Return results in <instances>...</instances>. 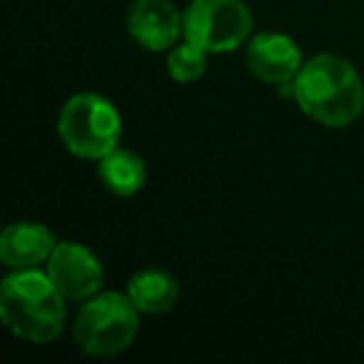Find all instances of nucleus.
Instances as JSON below:
<instances>
[{
	"label": "nucleus",
	"instance_id": "obj_11",
	"mask_svg": "<svg viewBox=\"0 0 364 364\" xmlns=\"http://www.w3.org/2000/svg\"><path fill=\"white\" fill-rule=\"evenodd\" d=\"M100 182L117 198H132L147 182V165L137 152L117 145L105 157L97 160Z\"/></svg>",
	"mask_w": 364,
	"mask_h": 364
},
{
	"label": "nucleus",
	"instance_id": "obj_8",
	"mask_svg": "<svg viewBox=\"0 0 364 364\" xmlns=\"http://www.w3.org/2000/svg\"><path fill=\"white\" fill-rule=\"evenodd\" d=\"M127 33L137 46L165 53L182 38V13L172 0H132L127 11Z\"/></svg>",
	"mask_w": 364,
	"mask_h": 364
},
{
	"label": "nucleus",
	"instance_id": "obj_9",
	"mask_svg": "<svg viewBox=\"0 0 364 364\" xmlns=\"http://www.w3.org/2000/svg\"><path fill=\"white\" fill-rule=\"evenodd\" d=\"M55 247V235L43 223H13L0 235V259L11 269L41 267Z\"/></svg>",
	"mask_w": 364,
	"mask_h": 364
},
{
	"label": "nucleus",
	"instance_id": "obj_4",
	"mask_svg": "<svg viewBox=\"0 0 364 364\" xmlns=\"http://www.w3.org/2000/svg\"><path fill=\"white\" fill-rule=\"evenodd\" d=\"M58 135L68 152L82 160H100L120 145L122 117L107 97L77 92L58 115Z\"/></svg>",
	"mask_w": 364,
	"mask_h": 364
},
{
	"label": "nucleus",
	"instance_id": "obj_2",
	"mask_svg": "<svg viewBox=\"0 0 364 364\" xmlns=\"http://www.w3.org/2000/svg\"><path fill=\"white\" fill-rule=\"evenodd\" d=\"M68 299L55 287L50 274L38 267L13 269L0 284V317L3 324L33 344L53 342L68 319Z\"/></svg>",
	"mask_w": 364,
	"mask_h": 364
},
{
	"label": "nucleus",
	"instance_id": "obj_5",
	"mask_svg": "<svg viewBox=\"0 0 364 364\" xmlns=\"http://www.w3.org/2000/svg\"><path fill=\"white\" fill-rule=\"evenodd\" d=\"M182 38L210 55L232 53L252 38V11L245 0H190L182 11Z\"/></svg>",
	"mask_w": 364,
	"mask_h": 364
},
{
	"label": "nucleus",
	"instance_id": "obj_1",
	"mask_svg": "<svg viewBox=\"0 0 364 364\" xmlns=\"http://www.w3.org/2000/svg\"><path fill=\"white\" fill-rule=\"evenodd\" d=\"M299 110L324 127H347L364 112V80L342 55L319 53L304 60L289 85Z\"/></svg>",
	"mask_w": 364,
	"mask_h": 364
},
{
	"label": "nucleus",
	"instance_id": "obj_6",
	"mask_svg": "<svg viewBox=\"0 0 364 364\" xmlns=\"http://www.w3.org/2000/svg\"><path fill=\"white\" fill-rule=\"evenodd\" d=\"M46 272L55 282L68 302H85L102 292L105 269L95 252L87 245L63 240L53 250L50 259L46 262Z\"/></svg>",
	"mask_w": 364,
	"mask_h": 364
},
{
	"label": "nucleus",
	"instance_id": "obj_10",
	"mask_svg": "<svg viewBox=\"0 0 364 364\" xmlns=\"http://www.w3.org/2000/svg\"><path fill=\"white\" fill-rule=\"evenodd\" d=\"M127 297L140 309V314H165L180 299V282L167 269L145 267L130 277Z\"/></svg>",
	"mask_w": 364,
	"mask_h": 364
},
{
	"label": "nucleus",
	"instance_id": "obj_3",
	"mask_svg": "<svg viewBox=\"0 0 364 364\" xmlns=\"http://www.w3.org/2000/svg\"><path fill=\"white\" fill-rule=\"evenodd\" d=\"M140 329V309L127 292L102 289L95 297L80 302V312L73 322L75 344L90 357H115L125 352Z\"/></svg>",
	"mask_w": 364,
	"mask_h": 364
},
{
	"label": "nucleus",
	"instance_id": "obj_12",
	"mask_svg": "<svg viewBox=\"0 0 364 364\" xmlns=\"http://www.w3.org/2000/svg\"><path fill=\"white\" fill-rule=\"evenodd\" d=\"M208 50L182 38V43L167 50V73L175 82H195L208 70Z\"/></svg>",
	"mask_w": 364,
	"mask_h": 364
},
{
	"label": "nucleus",
	"instance_id": "obj_7",
	"mask_svg": "<svg viewBox=\"0 0 364 364\" xmlns=\"http://www.w3.org/2000/svg\"><path fill=\"white\" fill-rule=\"evenodd\" d=\"M245 63L257 80L267 85L289 87L304 65V55L294 38L284 33L264 31L257 33L245 46Z\"/></svg>",
	"mask_w": 364,
	"mask_h": 364
}]
</instances>
